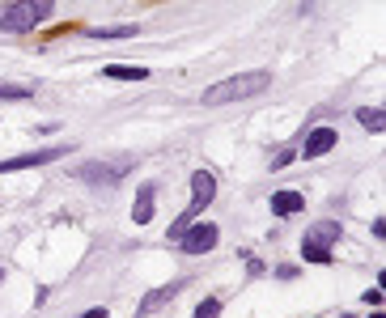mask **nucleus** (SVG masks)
Instances as JSON below:
<instances>
[{
	"instance_id": "nucleus-9",
	"label": "nucleus",
	"mask_w": 386,
	"mask_h": 318,
	"mask_svg": "<svg viewBox=\"0 0 386 318\" xmlns=\"http://www.w3.org/2000/svg\"><path fill=\"white\" fill-rule=\"evenodd\" d=\"M302 208H306L302 191H276V195H272V212H276V216H293V212H302Z\"/></svg>"
},
{
	"instance_id": "nucleus-8",
	"label": "nucleus",
	"mask_w": 386,
	"mask_h": 318,
	"mask_svg": "<svg viewBox=\"0 0 386 318\" xmlns=\"http://www.w3.org/2000/svg\"><path fill=\"white\" fill-rule=\"evenodd\" d=\"M153 195H157L153 183H144V187H140L136 204H132V221H136V225H149V221H153Z\"/></svg>"
},
{
	"instance_id": "nucleus-11",
	"label": "nucleus",
	"mask_w": 386,
	"mask_h": 318,
	"mask_svg": "<svg viewBox=\"0 0 386 318\" xmlns=\"http://www.w3.org/2000/svg\"><path fill=\"white\" fill-rule=\"evenodd\" d=\"M77 179H85V183H119V179H124V170H111V166L89 161V166L77 170Z\"/></svg>"
},
{
	"instance_id": "nucleus-20",
	"label": "nucleus",
	"mask_w": 386,
	"mask_h": 318,
	"mask_svg": "<svg viewBox=\"0 0 386 318\" xmlns=\"http://www.w3.org/2000/svg\"><path fill=\"white\" fill-rule=\"evenodd\" d=\"M81 318H106V306H93V310H85Z\"/></svg>"
},
{
	"instance_id": "nucleus-6",
	"label": "nucleus",
	"mask_w": 386,
	"mask_h": 318,
	"mask_svg": "<svg viewBox=\"0 0 386 318\" xmlns=\"http://www.w3.org/2000/svg\"><path fill=\"white\" fill-rule=\"evenodd\" d=\"M179 293H183V280H170V284H161V288H149V293H144V297H140L136 314H157V310H161L166 302H174Z\"/></svg>"
},
{
	"instance_id": "nucleus-5",
	"label": "nucleus",
	"mask_w": 386,
	"mask_h": 318,
	"mask_svg": "<svg viewBox=\"0 0 386 318\" xmlns=\"http://www.w3.org/2000/svg\"><path fill=\"white\" fill-rule=\"evenodd\" d=\"M335 144H340V132H335V128H315V132H306V140H302V149H297V157H306V161H315V157L331 153Z\"/></svg>"
},
{
	"instance_id": "nucleus-12",
	"label": "nucleus",
	"mask_w": 386,
	"mask_h": 318,
	"mask_svg": "<svg viewBox=\"0 0 386 318\" xmlns=\"http://www.w3.org/2000/svg\"><path fill=\"white\" fill-rule=\"evenodd\" d=\"M89 38H98V43H119V38H132V34H140L136 26H93V30H85Z\"/></svg>"
},
{
	"instance_id": "nucleus-2",
	"label": "nucleus",
	"mask_w": 386,
	"mask_h": 318,
	"mask_svg": "<svg viewBox=\"0 0 386 318\" xmlns=\"http://www.w3.org/2000/svg\"><path fill=\"white\" fill-rule=\"evenodd\" d=\"M52 9H56V0H17L13 9L0 13V30L5 34H26V30L38 26V21L52 17Z\"/></svg>"
},
{
	"instance_id": "nucleus-16",
	"label": "nucleus",
	"mask_w": 386,
	"mask_h": 318,
	"mask_svg": "<svg viewBox=\"0 0 386 318\" xmlns=\"http://www.w3.org/2000/svg\"><path fill=\"white\" fill-rule=\"evenodd\" d=\"M216 314H221V302H216V297H204L196 306V318H216Z\"/></svg>"
},
{
	"instance_id": "nucleus-22",
	"label": "nucleus",
	"mask_w": 386,
	"mask_h": 318,
	"mask_svg": "<svg viewBox=\"0 0 386 318\" xmlns=\"http://www.w3.org/2000/svg\"><path fill=\"white\" fill-rule=\"evenodd\" d=\"M0 280H5V272H0Z\"/></svg>"
},
{
	"instance_id": "nucleus-14",
	"label": "nucleus",
	"mask_w": 386,
	"mask_h": 318,
	"mask_svg": "<svg viewBox=\"0 0 386 318\" xmlns=\"http://www.w3.org/2000/svg\"><path fill=\"white\" fill-rule=\"evenodd\" d=\"M356 124L365 128V132H382V128H386V115H382L378 106H365V111H356Z\"/></svg>"
},
{
	"instance_id": "nucleus-3",
	"label": "nucleus",
	"mask_w": 386,
	"mask_h": 318,
	"mask_svg": "<svg viewBox=\"0 0 386 318\" xmlns=\"http://www.w3.org/2000/svg\"><path fill=\"white\" fill-rule=\"evenodd\" d=\"M216 238H221V229H216V225H187L174 242H179L183 255H204V251L216 247Z\"/></svg>"
},
{
	"instance_id": "nucleus-7",
	"label": "nucleus",
	"mask_w": 386,
	"mask_h": 318,
	"mask_svg": "<svg viewBox=\"0 0 386 318\" xmlns=\"http://www.w3.org/2000/svg\"><path fill=\"white\" fill-rule=\"evenodd\" d=\"M340 238H344L340 221H319V225H310V229H306V238H302V242H310V247H327V251H331Z\"/></svg>"
},
{
	"instance_id": "nucleus-19",
	"label": "nucleus",
	"mask_w": 386,
	"mask_h": 318,
	"mask_svg": "<svg viewBox=\"0 0 386 318\" xmlns=\"http://www.w3.org/2000/svg\"><path fill=\"white\" fill-rule=\"evenodd\" d=\"M365 306H382V288H370L365 293Z\"/></svg>"
},
{
	"instance_id": "nucleus-1",
	"label": "nucleus",
	"mask_w": 386,
	"mask_h": 318,
	"mask_svg": "<svg viewBox=\"0 0 386 318\" xmlns=\"http://www.w3.org/2000/svg\"><path fill=\"white\" fill-rule=\"evenodd\" d=\"M272 85V72H238V77H225L204 89V106H225V102H242V98H255Z\"/></svg>"
},
{
	"instance_id": "nucleus-4",
	"label": "nucleus",
	"mask_w": 386,
	"mask_h": 318,
	"mask_svg": "<svg viewBox=\"0 0 386 318\" xmlns=\"http://www.w3.org/2000/svg\"><path fill=\"white\" fill-rule=\"evenodd\" d=\"M60 157H68V144H52V149H34V153L9 157V161H0V174H13V170H34V166H52Z\"/></svg>"
},
{
	"instance_id": "nucleus-15",
	"label": "nucleus",
	"mask_w": 386,
	"mask_h": 318,
	"mask_svg": "<svg viewBox=\"0 0 386 318\" xmlns=\"http://www.w3.org/2000/svg\"><path fill=\"white\" fill-rule=\"evenodd\" d=\"M302 255H306V263H331V251L327 247H310V242H302Z\"/></svg>"
},
{
	"instance_id": "nucleus-18",
	"label": "nucleus",
	"mask_w": 386,
	"mask_h": 318,
	"mask_svg": "<svg viewBox=\"0 0 386 318\" xmlns=\"http://www.w3.org/2000/svg\"><path fill=\"white\" fill-rule=\"evenodd\" d=\"M276 276H280V280H293V276H297V267H293V263H280V267H276Z\"/></svg>"
},
{
	"instance_id": "nucleus-10",
	"label": "nucleus",
	"mask_w": 386,
	"mask_h": 318,
	"mask_svg": "<svg viewBox=\"0 0 386 318\" xmlns=\"http://www.w3.org/2000/svg\"><path fill=\"white\" fill-rule=\"evenodd\" d=\"M102 77H111V81H149V68H140V64H106Z\"/></svg>"
},
{
	"instance_id": "nucleus-13",
	"label": "nucleus",
	"mask_w": 386,
	"mask_h": 318,
	"mask_svg": "<svg viewBox=\"0 0 386 318\" xmlns=\"http://www.w3.org/2000/svg\"><path fill=\"white\" fill-rule=\"evenodd\" d=\"M34 98V85H17V81H0V102H26Z\"/></svg>"
},
{
	"instance_id": "nucleus-17",
	"label": "nucleus",
	"mask_w": 386,
	"mask_h": 318,
	"mask_svg": "<svg viewBox=\"0 0 386 318\" xmlns=\"http://www.w3.org/2000/svg\"><path fill=\"white\" fill-rule=\"evenodd\" d=\"M293 157H297V149H280V153L272 157V170H284V166L293 161Z\"/></svg>"
},
{
	"instance_id": "nucleus-21",
	"label": "nucleus",
	"mask_w": 386,
	"mask_h": 318,
	"mask_svg": "<svg viewBox=\"0 0 386 318\" xmlns=\"http://www.w3.org/2000/svg\"><path fill=\"white\" fill-rule=\"evenodd\" d=\"M370 318H386V314H382V310H374V314H370Z\"/></svg>"
}]
</instances>
